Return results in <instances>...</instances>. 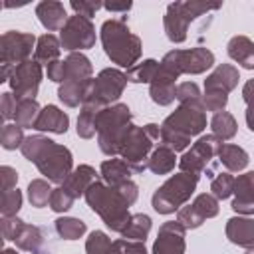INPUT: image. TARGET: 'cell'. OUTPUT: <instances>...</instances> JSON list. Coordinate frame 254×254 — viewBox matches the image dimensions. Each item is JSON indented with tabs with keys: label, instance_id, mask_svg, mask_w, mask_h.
Segmentation results:
<instances>
[{
	"label": "cell",
	"instance_id": "cell-59",
	"mask_svg": "<svg viewBox=\"0 0 254 254\" xmlns=\"http://www.w3.org/2000/svg\"><path fill=\"white\" fill-rule=\"evenodd\" d=\"M2 254H18V252H16L14 248H4V250H2Z\"/></svg>",
	"mask_w": 254,
	"mask_h": 254
},
{
	"label": "cell",
	"instance_id": "cell-17",
	"mask_svg": "<svg viewBox=\"0 0 254 254\" xmlns=\"http://www.w3.org/2000/svg\"><path fill=\"white\" fill-rule=\"evenodd\" d=\"M224 232H226V238L232 244H236L240 248H246V250L254 248V218L240 216V214L232 216V218L226 220Z\"/></svg>",
	"mask_w": 254,
	"mask_h": 254
},
{
	"label": "cell",
	"instance_id": "cell-51",
	"mask_svg": "<svg viewBox=\"0 0 254 254\" xmlns=\"http://www.w3.org/2000/svg\"><path fill=\"white\" fill-rule=\"evenodd\" d=\"M115 189H117V192L125 198V202H127L129 206L135 204V200H137V196H139V187H137V183H133V181L129 179V181L119 183Z\"/></svg>",
	"mask_w": 254,
	"mask_h": 254
},
{
	"label": "cell",
	"instance_id": "cell-28",
	"mask_svg": "<svg viewBox=\"0 0 254 254\" xmlns=\"http://www.w3.org/2000/svg\"><path fill=\"white\" fill-rule=\"evenodd\" d=\"M14 242H16V248H20V250L38 252V250L42 248V244H44V232H42L40 226H36V224H26V222H24L22 228L18 230Z\"/></svg>",
	"mask_w": 254,
	"mask_h": 254
},
{
	"label": "cell",
	"instance_id": "cell-55",
	"mask_svg": "<svg viewBox=\"0 0 254 254\" xmlns=\"http://www.w3.org/2000/svg\"><path fill=\"white\" fill-rule=\"evenodd\" d=\"M0 175H2V189H4V192L16 189V185H18V171L14 167L2 165L0 167Z\"/></svg>",
	"mask_w": 254,
	"mask_h": 254
},
{
	"label": "cell",
	"instance_id": "cell-8",
	"mask_svg": "<svg viewBox=\"0 0 254 254\" xmlns=\"http://www.w3.org/2000/svg\"><path fill=\"white\" fill-rule=\"evenodd\" d=\"M222 4H208V2H196V0H187V2H171L167 6L165 18H163V26H165V34L173 44H181L187 40V32H189V24L210 12V10H218Z\"/></svg>",
	"mask_w": 254,
	"mask_h": 254
},
{
	"label": "cell",
	"instance_id": "cell-40",
	"mask_svg": "<svg viewBox=\"0 0 254 254\" xmlns=\"http://www.w3.org/2000/svg\"><path fill=\"white\" fill-rule=\"evenodd\" d=\"M210 194H214L218 200L228 198L230 194H234V177L230 173H218L210 183Z\"/></svg>",
	"mask_w": 254,
	"mask_h": 254
},
{
	"label": "cell",
	"instance_id": "cell-45",
	"mask_svg": "<svg viewBox=\"0 0 254 254\" xmlns=\"http://www.w3.org/2000/svg\"><path fill=\"white\" fill-rule=\"evenodd\" d=\"M226 103H228V93H224V91H204V95H202L204 111H212V113L224 111Z\"/></svg>",
	"mask_w": 254,
	"mask_h": 254
},
{
	"label": "cell",
	"instance_id": "cell-22",
	"mask_svg": "<svg viewBox=\"0 0 254 254\" xmlns=\"http://www.w3.org/2000/svg\"><path fill=\"white\" fill-rule=\"evenodd\" d=\"M226 52L230 60H234L244 69H254V42L248 36H234L230 38Z\"/></svg>",
	"mask_w": 254,
	"mask_h": 254
},
{
	"label": "cell",
	"instance_id": "cell-21",
	"mask_svg": "<svg viewBox=\"0 0 254 254\" xmlns=\"http://www.w3.org/2000/svg\"><path fill=\"white\" fill-rule=\"evenodd\" d=\"M99 175L95 173V169L91 167V165H79V167H75L71 173H69V177L64 181V189L73 196V198H79V196H85V190L95 183V181H99L97 179Z\"/></svg>",
	"mask_w": 254,
	"mask_h": 254
},
{
	"label": "cell",
	"instance_id": "cell-11",
	"mask_svg": "<svg viewBox=\"0 0 254 254\" xmlns=\"http://www.w3.org/2000/svg\"><path fill=\"white\" fill-rule=\"evenodd\" d=\"M163 129H171L175 133H181L185 137L200 135L206 127V113L202 103H183L179 105L171 115L165 117Z\"/></svg>",
	"mask_w": 254,
	"mask_h": 254
},
{
	"label": "cell",
	"instance_id": "cell-52",
	"mask_svg": "<svg viewBox=\"0 0 254 254\" xmlns=\"http://www.w3.org/2000/svg\"><path fill=\"white\" fill-rule=\"evenodd\" d=\"M46 73H48V79L54 81V83H64L65 81V64L64 60H56L52 64L46 65Z\"/></svg>",
	"mask_w": 254,
	"mask_h": 254
},
{
	"label": "cell",
	"instance_id": "cell-26",
	"mask_svg": "<svg viewBox=\"0 0 254 254\" xmlns=\"http://www.w3.org/2000/svg\"><path fill=\"white\" fill-rule=\"evenodd\" d=\"M60 54H62V42L58 36L54 34H44L38 38V44H36V50H34V60L40 62V64H52L56 60H60Z\"/></svg>",
	"mask_w": 254,
	"mask_h": 254
},
{
	"label": "cell",
	"instance_id": "cell-43",
	"mask_svg": "<svg viewBox=\"0 0 254 254\" xmlns=\"http://www.w3.org/2000/svg\"><path fill=\"white\" fill-rule=\"evenodd\" d=\"M73 196L64 189V187H58L52 190V196H50V208L54 212H67L71 206H73Z\"/></svg>",
	"mask_w": 254,
	"mask_h": 254
},
{
	"label": "cell",
	"instance_id": "cell-50",
	"mask_svg": "<svg viewBox=\"0 0 254 254\" xmlns=\"http://www.w3.org/2000/svg\"><path fill=\"white\" fill-rule=\"evenodd\" d=\"M24 220H20L18 216H2L0 220V230H2V240H14L18 230L22 228Z\"/></svg>",
	"mask_w": 254,
	"mask_h": 254
},
{
	"label": "cell",
	"instance_id": "cell-31",
	"mask_svg": "<svg viewBox=\"0 0 254 254\" xmlns=\"http://www.w3.org/2000/svg\"><path fill=\"white\" fill-rule=\"evenodd\" d=\"M40 111H42V107H40V103H38L36 99H32V97H28V99H20L18 105H16L14 123L20 125L22 129H28V127L34 129Z\"/></svg>",
	"mask_w": 254,
	"mask_h": 254
},
{
	"label": "cell",
	"instance_id": "cell-48",
	"mask_svg": "<svg viewBox=\"0 0 254 254\" xmlns=\"http://www.w3.org/2000/svg\"><path fill=\"white\" fill-rule=\"evenodd\" d=\"M69 6L73 8L75 14L83 16V18H89V20H91V16H95V12L99 8H103V4L99 0H71Z\"/></svg>",
	"mask_w": 254,
	"mask_h": 254
},
{
	"label": "cell",
	"instance_id": "cell-33",
	"mask_svg": "<svg viewBox=\"0 0 254 254\" xmlns=\"http://www.w3.org/2000/svg\"><path fill=\"white\" fill-rule=\"evenodd\" d=\"M87 226L81 218H75V216H60L56 220V232L60 238L64 240H79L83 234H85Z\"/></svg>",
	"mask_w": 254,
	"mask_h": 254
},
{
	"label": "cell",
	"instance_id": "cell-47",
	"mask_svg": "<svg viewBox=\"0 0 254 254\" xmlns=\"http://www.w3.org/2000/svg\"><path fill=\"white\" fill-rule=\"evenodd\" d=\"M234 196H254V171L234 179Z\"/></svg>",
	"mask_w": 254,
	"mask_h": 254
},
{
	"label": "cell",
	"instance_id": "cell-36",
	"mask_svg": "<svg viewBox=\"0 0 254 254\" xmlns=\"http://www.w3.org/2000/svg\"><path fill=\"white\" fill-rule=\"evenodd\" d=\"M85 252L87 254H117L111 238L103 230H93L85 240Z\"/></svg>",
	"mask_w": 254,
	"mask_h": 254
},
{
	"label": "cell",
	"instance_id": "cell-12",
	"mask_svg": "<svg viewBox=\"0 0 254 254\" xmlns=\"http://www.w3.org/2000/svg\"><path fill=\"white\" fill-rule=\"evenodd\" d=\"M95 26L89 18H83L79 14H73L67 18L65 26L60 30V42L62 48L71 52H83L95 46Z\"/></svg>",
	"mask_w": 254,
	"mask_h": 254
},
{
	"label": "cell",
	"instance_id": "cell-3",
	"mask_svg": "<svg viewBox=\"0 0 254 254\" xmlns=\"http://www.w3.org/2000/svg\"><path fill=\"white\" fill-rule=\"evenodd\" d=\"M85 202L93 212L101 216L105 226L111 228L113 232L121 234L131 218L129 204L125 202V198L117 192L115 187H109L103 181H95L85 190Z\"/></svg>",
	"mask_w": 254,
	"mask_h": 254
},
{
	"label": "cell",
	"instance_id": "cell-37",
	"mask_svg": "<svg viewBox=\"0 0 254 254\" xmlns=\"http://www.w3.org/2000/svg\"><path fill=\"white\" fill-rule=\"evenodd\" d=\"M97 113L95 109L91 107H81L79 115H77V135L81 139H91L95 133H97V127H95V119H97Z\"/></svg>",
	"mask_w": 254,
	"mask_h": 254
},
{
	"label": "cell",
	"instance_id": "cell-20",
	"mask_svg": "<svg viewBox=\"0 0 254 254\" xmlns=\"http://www.w3.org/2000/svg\"><path fill=\"white\" fill-rule=\"evenodd\" d=\"M69 127V117L65 111H62L58 105H46L42 107L34 129L36 131H48V133H56V135H64Z\"/></svg>",
	"mask_w": 254,
	"mask_h": 254
},
{
	"label": "cell",
	"instance_id": "cell-54",
	"mask_svg": "<svg viewBox=\"0 0 254 254\" xmlns=\"http://www.w3.org/2000/svg\"><path fill=\"white\" fill-rule=\"evenodd\" d=\"M230 206L234 212H238L242 216H250V214H254V196H234Z\"/></svg>",
	"mask_w": 254,
	"mask_h": 254
},
{
	"label": "cell",
	"instance_id": "cell-53",
	"mask_svg": "<svg viewBox=\"0 0 254 254\" xmlns=\"http://www.w3.org/2000/svg\"><path fill=\"white\" fill-rule=\"evenodd\" d=\"M16 105H18V99L14 97V93H12V91H4V93H2V99H0L2 119H14Z\"/></svg>",
	"mask_w": 254,
	"mask_h": 254
},
{
	"label": "cell",
	"instance_id": "cell-46",
	"mask_svg": "<svg viewBox=\"0 0 254 254\" xmlns=\"http://www.w3.org/2000/svg\"><path fill=\"white\" fill-rule=\"evenodd\" d=\"M161 145H167L169 149H173L177 153V151H185L190 145V139L181 135V133H175L171 129H163L161 127Z\"/></svg>",
	"mask_w": 254,
	"mask_h": 254
},
{
	"label": "cell",
	"instance_id": "cell-27",
	"mask_svg": "<svg viewBox=\"0 0 254 254\" xmlns=\"http://www.w3.org/2000/svg\"><path fill=\"white\" fill-rule=\"evenodd\" d=\"M177 165V155L167 145H157L149 157V171L155 175H169Z\"/></svg>",
	"mask_w": 254,
	"mask_h": 254
},
{
	"label": "cell",
	"instance_id": "cell-58",
	"mask_svg": "<svg viewBox=\"0 0 254 254\" xmlns=\"http://www.w3.org/2000/svg\"><path fill=\"white\" fill-rule=\"evenodd\" d=\"M246 125H248L250 131H254V105H250L246 109Z\"/></svg>",
	"mask_w": 254,
	"mask_h": 254
},
{
	"label": "cell",
	"instance_id": "cell-60",
	"mask_svg": "<svg viewBox=\"0 0 254 254\" xmlns=\"http://www.w3.org/2000/svg\"><path fill=\"white\" fill-rule=\"evenodd\" d=\"M246 254H254V248H250V250H246Z\"/></svg>",
	"mask_w": 254,
	"mask_h": 254
},
{
	"label": "cell",
	"instance_id": "cell-18",
	"mask_svg": "<svg viewBox=\"0 0 254 254\" xmlns=\"http://www.w3.org/2000/svg\"><path fill=\"white\" fill-rule=\"evenodd\" d=\"M240 73L238 67H234L232 64H218L214 67V71H210L204 79V91H224L230 93L236 85H238Z\"/></svg>",
	"mask_w": 254,
	"mask_h": 254
},
{
	"label": "cell",
	"instance_id": "cell-61",
	"mask_svg": "<svg viewBox=\"0 0 254 254\" xmlns=\"http://www.w3.org/2000/svg\"><path fill=\"white\" fill-rule=\"evenodd\" d=\"M32 254H46V252H42V250H38V252H32Z\"/></svg>",
	"mask_w": 254,
	"mask_h": 254
},
{
	"label": "cell",
	"instance_id": "cell-39",
	"mask_svg": "<svg viewBox=\"0 0 254 254\" xmlns=\"http://www.w3.org/2000/svg\"><path fill=\"white\" fill-rule=\"evenodd\" d=\"M24 139H26V137H24V129H22L20 125H16V123H6V125L2 127L0 143H2V147H4L6 151H14V149L22 147Z\"/></svg>",
	"mask_w": 254,
	"mask_h": 254
},
{
	"label": "cell",
	"instance_id": "cell-2",
	"mask_svg": "<svg viewBox=\"0 0 254 254\" xmlns=\"http://www.w3.org/2000/svg\"><path fill=\"white\" fill-rule=\"evenodd\" d=\"M101 44L107 54V58L117 64L119 67H133L139 64V58L143 54V44L137 34H133L125 20H105L101 24Z\"/></svg>",
	"mask_w": 254,
	"mask_h": 254
},
{
	"label": "cell",
	"instance_id": "cell-30",
	"mask_svg": "<svg viewBox=\"0 0 254 254\" xmlns=\"http://www.w3.org/2000/svg\"><path fill=\"white\" fill-rule=\"evenodd\" d=\"M89 81V79H87ZM87 81H64L58 87V97L64 105L67 107H79L83 103L85 97V89H87Z\"/></svg>",
	"mask_w": 254,
	"mask_h": 254
},
{
	"label": "cell",
	"instance_id": "cell-42",
	"mask_svg": "<svg viewBox=\"0 0 254 254\" xmlns=\"http://www.w3.org/2000/svg\"><path fill=\"white\" fill-rule=\"evenodd\" d=\"M20 206H22V192L18 190V187L2 192V206H0L2 216H16Z\"/></svg>",
	"mask_w": 254,
	"mask_h": 254
},
{
	"label": "cell",
	"instance_id": "cell-5",
	"mask_svg": "<svg viewBox=\"0 0 254 254\" xmlns=\"http://www.w3.org/2000/svg\"><path fill=\"white\" fill-rule=\"evenodd\" d=\"M131 119H133V113L125 103H113L109 107H103L97 113V119H95L97 145L103 155L107 157L119 155V147L125 131L131 125Z\"/></svg>",
	"mask_w": 254,
	"mask_h": 254
},
{
	"label": "cell",
	"instance_id": "cell-29",
	"mask_svg": "<svg viewBox=\"0 0 254 254\" xmlns=\"http://www.w3.org/2000/svg\"><path fill=\"white\" fill-rule=\"evenodd\" d=\"M149 232H151V216L145 214V212H137V214H131L127 226L121 232V238L145 242V238L149 236Z\"/></svg>",
	"mask_w": 254,
	"mask_h": 254
},
{
	"label": "cell",
	"instance_id": "cell-35",
	"mask_svg": "<svg viewBox=\"0 0 254 254\" xmlns=\"http://www.w3.org/2000/svg\"><path fill=\"white\" fill-rule=\"evenodd\" d=\"M52 187L48 179H34L28 185V200L32 206L36 208H44L46 204H50V196H52Z\"/></svg>",
	"mask_w": 254,
	"mask_h": 254
},
{
	"label": "cell",
	"instance_id": "cell-38",
	"mask_svg": "<svg viewBox=\"0 0 254 254\" xmlns=\"http://www.w3.org/2000/svg\"><path fill=\"white\" fill-rule=\"evenodd\" d=\"M192 208L206 220V218H214L218 214V198L210 192H200L194 196V200L190 202Z\"/></svg>",
	"mask_w": 254,
	"mask_h": 254
},
{
	"label": "cell",
	"instance_id": "cell-1",
	"mask_svg": "<svg viewBox=\"0 0 254 254\" xmlns=\"http://www.w3.org/2000/svg\"><path fill=\"white\" fill-rule=\"evenodd\" d=\"M24 159L34 163L38 171L50 181L64 185V181L73 171V157L65 145H60L44 135H30L20 147Z\"/></svg>",
	"mask_w": 254,
	"mask_h": 254
},
{
	"label": "cell",
	"instance_id": "cell-13",
	"mask_svg": "<svg viewBox=\"0 0 254 254\" xmlns=\"http://www.w3.org/2000/svg\"><path fill=\"white\" fill-rule=\"evenodd\" d=\"M36 36L28 32H4L0 38V62L2 65H20L22 62L30 60L32 50H36Z\"/></svg>",
	"mask_w": 254,
	"mask_h": 254
},
{
	"label": "cell",
	"instance_id": "cell-34",
	"mask_svg": "<svg viewBox=\"0 0 254 254\" xmlns=\"http://www.w3.org/2000/svg\"><path fill=\"white\" fill-rule=\"evenodd\" d=\"M157 69H159V62L157 60H143L139 64H135L133 67H129L125 71L127 75V81L131 83H151L157 75Z\"/></svg>",
	"mask_w": 254,
	"mask_h": 254
},
{
	"label": "cell",
	"instance_id": "cell-23",
	"mask_svg": "<svg viewBox=\"0 0 254 254\" xmlns=\"http://www.w3.org/2000/svg\"><path fill=\"white\" fill-rule=\"evenodd\" d=\"M64 64H65V81H87V79H91L93 65H91V62L85 54L71 52V54H67Z\"/></svg>",
	"mask_w": 254,
	"mask_h": 254
},
{
	"label": "cell",
	"instance_id": "cell-16",
	"mask_svg": "<svg viewBox=\"0 0 254 254\" xmlns=\"http://www.w3.org/2000/svg\"><path fill=\"white\" fill-rule=\"evenodd\" d=\"M177 75L173 71H169L167 67H163L159 64V69H157V75L155 79L149 83V95L153 99V103L157 105H171L177 97H175V91H177Z\"/></svg>",
	"mask_w": 254,
	"mask_h": 254
},
{
	"label": "cell",
	"instance_id": "cell-6",
	"mask_svg": "<svg viewBox=\"0 0 254 254\" xmlns=\"http://www.w3.org/2000/svg\"><path fill=\"white\" fill-rule=\"evenodd\" d=\"M125 85H127V75L121 69L105 67L97 73V77H91L87 81V89H85L81 107H91L95 111H101L103 107L117 103Z\"/></svg>",
	"mask_w": 254,
	"mask_h": 254
},
{
	"label": "cell",
	"instance_id": "cell-41",
	"mask_svg": "<svg viewBox=\"0 0 254 254\" xmlns=\"http://www.w3.org/2000/svg\"><path fill=\"white\" fill-rule=\"evenodd\" d=\"M175 97L183 103H202V93L198 89V85L194 81H183V83H177V91H175Z\"/></svg>",
	"mask_w": 254,
	"mask_h": 254
},
{
	"label": "cell",
	"instance_id": "cell-49",
	"mask_svg": "<svg viewBox=\"0 0 254 254\" xmlns=\"http://www.w3.org/2000/svg\"><path fill=\"white\" fill-rule=\"evenodd\" d=\"M113 246L117 254H149L145 248V242H139V240L119 238V240H113Z\"/></svg>",
	"mask_w": 254,
	"mask_h": 254
},
{
	"label": "cell",
	"instance_id": "cell-32",
	"mask_svg": "<svg viewBox=\"0 0 254 254\" xmlns=\"http://www.w3.org/2000/svg\"><path fill=\"white\" fill-rule=\"evenodd\" d=\"M210 129H212V135H216L220 141H228L236 135L238 123L230 111H218L210 119Z\"/></svg>",
	"mask_w": 254,
	"mask_h": 254
},
{
	"label": "cell",
	"instance_id": "cell-9",
	"mask_svg": "<svg viewBox=\"0 0 254 254\" xmlns=\"http://www.w3.org/2000/svg\"><path fill=\"white\" fill-rule=\"evenodd\" d=\"M222 141L216 135H202L194 141V145L185 151V155L179 159V167L183 173H190V175H202L206 173V177L214 179V157H218V149H220Z\"/></svg>",
	"mask_w": 254,
	"mask_h": 254
},
{
	"label": "cell",
	"instance_id": "cell-4",
	"mask_svg": "<svg viewBox=\"0 0 254 254\" xmlns=\"http://www.w3.org/2000/svg\"><path fill=\"white\" fill-rule=\"evenodd\" d=\"M159 141H161V127L159 125L149 123L145 127H137L131 123L123 135L119 155L131 167L133 173L141 175L143 171L149 169V157H151L155 145H159Z\"/></svg>",
	"mask_w": 254,
	"mask_h": 254
},
{
	"label": "cell",
	"instance_id": "cell-57",
	"mask_svg": "<svg viewBox=\"0 0 254 254\" xmlns=\"http://www.w3.org/2000/svg\"><path fill=\"white\" fill-rule=\"evenodd\" d=\"M242 99L248 103V107L254 105V77L244 83V87H242Z\"/></svg>",
	"mask_w": 254,
	"mask_h": 254
},
{
	"label": "cell",
	"instance_id": "cell-19",
	"mask_svg": "<svg viewBox=\"0 0 254 254\" xmlns=\"http://www.w3.org/2000/svg\"><path fill=\"white\" fill-rule=\"evenodd\" d=\"M36 16L40 20V24L48 30V32H58L65 26L67 22V12L65 6L58 0H44L36 6Z\"/></svg>",
	"mask_w": 254,
	"mask_h": 254
},
{
	"label": "cell",
	"instance_id": "cell-10",
	"mask_svg": "<svg viewBox=\"0 0 254 254\" xmlns=\"http://www.w3.org/2000/svg\"><path fill=\"white\" fill-rule=\"evenodd\" d=\"M159 64L163 67H167L169 71H173L177 77L181 73L196 75V73H204L208 67L214 65V54L208 48H202V46H196V48H190V50L177 48V50L167 52Z\"/></svg>",
	"mask_w": 254,
	"mask_h": 254
},
{
	"label": "cell",
	"instance_id": "cell-25",
	"mask_svg": "<svg viewBox=\"0 0 254 254\" xmlns=\"http://www.w3.org/2000/svg\"><path fill=\"white\" fill-rule=\"evenodd\" d=\"M218 163L224 165L230 173H238L246 169V165L250 163V157L242 147L232 143H222L218 149Z\"/></svg>",
	"mask_w": 254,
	"mask_h": 254
},
{
	"label": "cell",
	"instance_id": "cell-56",
	"mask_svg": "<svg viewBox=\"0 0 254 254\" xmlns=\"http://www.w3.org/2000/svg\"><path fill=\"white\" fill-rule=\"evenodd\" d=\"M131 6H133V2H129V0H125V2H105L103 4V8L109 10V12H129Z\"/></svg>",
	"mask_w": 254,
	"mask_h": 254
},
{
	"label": "cell",
	"instance_id": "cell-14",
	"mask_svg": "<svg viewBox=\"0 0 254 254\" xmlns=\"http://www.w3.org/2000/svg\"><path fill=\"white\" fill-rule=\"evenodd\" d=\"M42 77H44L42 64L36 62L34 58H30V60H26V62H22L20 65L14 67L8 83H10V89H12V93L18 101L28 99V97L36 99Z\"/></svg>",
	"mask_w": 254,
	"mask_h": 254
},
{
	"label": "cell",
	"instance_id": "cell-24",
	"mask_svg": "<svg viewBox=\"0 0 254 254\" xmlns=\"http://www.w3.org/2000/svg\"><path fill=\"white\" fill-rule=\"evenodd\" d=\"M99 175H101V179H103L105 185H109V187H117L119 183L129 181L131 175H133V171H131V167H129L123 159H115V157H111V159H105V161L101 163V167H99Z\"/></svg>",
	"mask_w": 254,
	"mask_h": 254
},
{
	"label": "cell",
	"instance_id": "cell-15",
	"mask_svg": "<svg viewBox=\"0 0 254 254\" xmlns=\"http://www.w3.org/2000/svg\"><path fill=\"white\" fill-rule=\"evenodd\" d=\"M187 228L179 220H167L159 226L151 254H185Z\"/></svg>",
	"mask_w": 254,
	"mask_h": 254
},
{
	"label": "cell",
	"instance_id": "cell-44",
	"mask_svg": "<svg viewBox=\"0 0 254 254\" xmlns=\"http://www.w3.org/2000/svg\"><path fill=\"white\" fill-rule=\"evenodd\" d=\"M177 220H179L187 230H194V228L202 226V222H204V218L192 208V204L181 206V208L177 210Z\"/></svg>",
	"mask_w": 254,
	"mask_h": 254
},
{
	"label": "cell",
	"instance_id": "cell-7",
	"mask_svg": "<svg viewBox=\"0 0 254 254\" xmlns=\"http://www.w3.org/2000/svg\"><path fill=\"white\" fill-rule=\"evenodd\" d=\"M198 175L190 173H177L169 177L151 196V204L159 214H171L187 204L198 185Z\"/></svg>",
	"mask_w": 254,
	"mask_h": 254
}]
</instances>
